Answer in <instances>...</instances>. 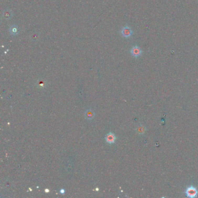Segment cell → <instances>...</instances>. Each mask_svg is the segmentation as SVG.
Here are the masks:
<instances>
[{
	"label": "cell",
	"mask_w": 198,
	"mask_h": 198,
	"mask_svg": "<svg viewBox=\"0 0 198 198\" xmlns=\"http://www.w3.org/2000/svg\"><path fill=\"white\" fill-rule=\"evenodd\" d=\"M198 194V191L196 188H195L194 186H190L188 187V188L186 189L185 194L187 197H196Z\"/></svg>",
	"instance_id": "1"
},
{
	"label": "cell",
	"mask_w": 198,
	"mask_h": 198,
	"mask_svg": "<svg viewBox=\"0 0 198 198\" xmlns=\"http://www.w3.org/2000/svg\"><path fill=\"white\" fill-rule=\"evenodd\" d=\"M130 53L135 58H139L142 54V50L141 48L137 45L133 46L130 50Z\"/></svg>",
	"instance_id": "2"
},
{
	"label": "cell",
	"mask_w": 198,
	"mask_h": 198,
	"mask_svg": "<svg viewBox=\"0 0 198 198\" xmlns=\"http://www.w3.org/2000/svg\"><path fill=\"white\" fill-rule=\"evenodd\" d=\"M132 33H133V31H132V29L128 26H125L123 27L121 30V34L122 36L124 37L127 38V39L131 37Z\"/></svg>",
	"instance_id": "3"
},
{
	"label": "cell",
	"mask_w": 198,
	"mask_h": 198,
	"mask_svg": "<svg viewBox=\"0 0 198 198\" xmlns=\"http://www.w3.org/2000/svg\"><path fill=\"white\" fill-rule=\"evenodd\" d=\"M116 138V136L115 135V134L110 132V133L106 135L105 141H106L107 143L111 144V143H113L114 142H115Z\"/></svg>",
	"instance_id": "4"
},
{
	"label": "cell",
	"mask_w": 198,
	"mask_h": 198,
	"mask_svg": "<svg viewBox=\"0 0 198 198\" xmlns=\"http://www.w3.org/2000/svg\"><path fill=\"white\" fill-rule=\"evenodd\" d=\"M12 16V12L10 9H5L4 10L3 13H2V17H3L5 19L9 20Z\"/></svg>",
	"instance_id": "5"
},
{
	"label": "cell",
	"mask_w": 198,
	"mask_h": 198,
	"mask_svg": "<svg viewBox=\"0 0 198 198\" xmlns=\"http://www.w3.org/2000/svg\"><path fill=\"white\" fill-rule=\"evenodd\" d=\"M9 31L10 34L13 35V36H16L18 34V27L16 24H13L12 26L10 27Z\"/></svg>",
	"instance_id": "6"
},
{
	"label": "cell",
	"mask_w": 198,
	"mask_h": 198,
	"mask_svg": "<svg viewBox=\"0 0 198 198\" xmlns=\"http://www.w3.org/2000/svg\"><path fill=\"white\" fill-rule=\"evenodd\" d=\"M95 114L94 112L91 109H88L86 110L85 112V117L88 119V120H92L94 117Z\"/></svg>",
	"instance_id": "7"
},
{
	"label": "cell",
	"mask_w": 198,
	"mask_h": 198,
	"mask_svg": "<svg viewBox=\"0 0 198 198\" xmlns=\"http://www.w3.org/2000/svg\"><path fill=\"white\" fill-rule=\"evenodd\" d=\"M37 85L39 88H44L45 87V86L46 85V82L45 81H44V80H42V79H40L39 80L37 81Z\"/></svg>",
	"instance_id": "8"
},
{
	"label": "cell",
	"mask_w": 198,
	"mask_h": 198,
	"mask_svg": "<svg viewBox=\"0 0 198 198\" xmlns=\"http://www.w3.org/2000/svg\"><path fill=\"white\" fill-rule=\"evenodd\" d=\"M32 37H33V40H37L38 39V35L37 34H34L32 36Z\"/></svg>",
	"instance_id": "9"
},
{
	"label": "cell",
	"mask_w": 198,
	"mask_h": 198,
	"mask_svg": "<svg viewBox=\"0 0 198 198\" xmlns=\"http://www.w3.org/2000/svg\"><path fill=\"white\" fill-rule=\"evenodd\" d=\"M60 192H61V193H62V194H63L65 193V190H64V189H62L60 191Z\"/></svg>",
	"instance_id": "10"
},
{
	"label": "cell",
	"mask_w": 198,
	"mask_h": 198,
	"mask_svg": "<svg viewBox=\"0 0 198 198\" xmlns=\"http://www.w3.org/2000/svg\"><path fill=\"white\" fill-rule=\"evenodd\" d=\"M49 191H49L48 189H45V192H48Z\"/></svg>",
	"instance_id": "11"
}]
</instances>
